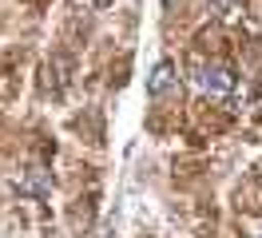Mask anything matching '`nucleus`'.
<instances>
[{"label":"nucleus","mask_w":262,"mask_h":238,"mask_svg":"<svg viewBox=\"0 0 262 238\" xmlns=\"http://www.w3.org/2000/svg\"><path fill=\"white\" fill-rule=\"evenodd\" d=\"M234 68L230 63H223V60H211V63H199L195 68V88L203 95H214V99H223V95H230L234 92Z\"/></svg>","instance_id":"1"},{"label":"nucleus","mask_w":262,"mask_h":238,"mask_svg":"<svg viewBox=\"0 0 262 238\" xmlns=\"http://www.w3.org/2000/svg\"><path fill=\"white\" fill-rule=\"evenodd\" d=\"M147 92H151V99H163V95L179 92V76H175V63L171 60L155 63V72H151V79H147Z\"/></svg>","instance_id":"2"},{"label":"nucleus","mask_w":262,"mask_h":238,"mask_svg":"<svg viewBox=\"0 0 262 238\" xmlns=\"http://www.w3.org/2000/svg\"><path fill=\"white\" fill-rule=\"evenodd\" d=\"M16 190H20V194H36V199H44V194L52 190V171H48V167H28V171H20Z\"/></svg>","instance_id":"3"}]
</instances>
